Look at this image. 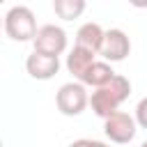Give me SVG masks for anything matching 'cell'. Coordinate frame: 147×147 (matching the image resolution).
<instances>
[{"label": "cell", "instance_id": "obj_5", "mask_svg": "<svg viewBox=\"0 0 147 147\" xmlns=\"http://www.w3.org/2000/svg\"><path fill=\"white\" fill-rule=\"evenodd\" d=\"M34 44V51L39 53H46V55H62L67 51V32L60 28V25H53V23H46L37 30V37L32 39Z\"/></svg>", "mask_w": 147, "mask_h": 147}, {"label": "cell", "instance_id": "obj_16", "mask_svg": "<svg viewBox=\"0 0 147 147\" xmlns=\"http://www.w3.org/2000/svg\"><path fill=\"white\" fill-rule=\"evenodd\" d=\"M2 2H5V0H2Z\"/></svg>", "mask_w": 147, "mask_h": 147}, {"label": "cell", "instance_id": "obj_11", "mask_svg": "<svg viewBox=\"0 0 147 147\" xmlns=\"http://www.w3.org/2000/svg\"><path fill=\"white\" fill-rule=\"evenodd\" d=\"M85 0H53V9L57 14V18L62 21H74L85 11Z\"/></svg>", "mask_w": 147, "mask_h": 147}, {"label": "cell", "instance_id": "obj_10", "mask_svg": "<svg viewBox=\"0 0 147 147\" xmlns=\"http://www.w3.org/2000/svg\"><path fill=\"white\" fill-rule=\"evenodd\" d=\"M115 76H117V74L113 71V67H110L106 60H103V62H99V60H96V62H94V64H92V67L85 71V76H83L78 83H83V85H90V87H94V90H96V87H103V85H108V83H110Z\"/></svg>", "mask_w": 147, "mask_h": 147}, {"label": "cell", "instance_id": "obj_7", "mask_svg": "<svg viewBox=\"0 0 147 147\" xmlns=\"http://www.w3.org/2000/svg\"><path fill=\"white\" fill-rule=\"evenodd\" d=\"M25 69L37 80H51L60 71V57L57 55H46V53L32 51L28 55V60H25Z\"/></svg>", "mask_w": 147, "mask_h": 147}, {"label": "cell", "instance_id": "obj_1", "mask_svg": "<svg viewBox=\"0 0 147 147\" xmlns=\"http://www.w3.org/2000/svg\"><path fill=\"white\" fill-rule=\"evenodd\" d=\"M129 94H131V83H129V78L117 74L108 85L96 87V90L92 92L90 106H92V110H94L96 117L108 119L113 113L119 110V106L129 99Z\"/></svg>", "mask_w": 147, "mask_h": 147}, {"label": "cell", "instance_id": "obj_4", "mask_svg": "<svg viewBox=\"0 0 147 147\" xmlns=\"http://www.w3.org/2000/svg\"><path fill=\"white\" fill-rule=\"evenodd\" d=\"M103 122H106V124H103V131H106V136H108L110 142L126 145V142H131V140L136 138L138 122H136V117H131L129 113L117 110V113H113V115H110L108 119H103Z\"/></svg>", "mask_w": 147, "mask_h": 147}, {"label": "cell", "instance_id": "obj_6", "mask_svg": "<svg viewBox=\"0 0 147 147\" xmlns=\"http://www.w3.org/2000/svg\"><path fill=\"white\" fill-rule=\"evenodd\" d=\"M129 53H131V41L126 37V32L119 30V28L106 30V37H103V44H101L99 55L106 62H122Z\"/></svg>", "mask_w": 147, "mask_h": 147}, {"label": "cell", "instance_id": "obj_9", "mask_svg": "<svg viewBox=\"0 0 147 147\" xmlns=\"http://www.w3.org/2000/svg\"><path fill=\"white\" fill-rule=\"evenodd\" d=\"M103 37H106V30L99 25V23H83L76 32V44L78 46H85L94 53L101 51V44H103Z\"/></svg>", "mask_w": 147, "mask_h": 147}, {"label": "cell", "instance_id": "obj_8", "mask_svg": "<svg viewBox=\"0 0 147 147\" xmlns=\"http://www.w3.org/2000/svg\"><path fill=\"white\" fill-rule=\"evenodd\" d=\"M94 57H96L94 51H90V48L76 44V46L69 51V55H67V69H69V74H74V78L80 80V78L85 76V71L96 62Z\"/></svg>", "mask_w": 147, "mask_h": 147}, {"label": "cell", "instance_id": "obj_15", "mask_svg": "<svg viewBox=\"0 0 147 147\" xmlns=\"http://www.w3.org/2000/svg\"><path fill=\"white\" fill-rule=\"evenodd\" d=\"M140 147H147V140H145V142H142V145H140Z\"/></svg>", "mask_w": 147, "mask_h": 147}, {"label": "cell", "instance_id": "obj_12", "mask_svg": "<svg viewBox=\"0 0 147 147\" xmlns=\"http://www.w3.org/2000/svg\"><path fill=\"white\" fill-rule=\"evenodd\" d=\"M136 122H138V126L147 129V96L140 99L138 106H136Z\"/></svg>", "mask_w": 147, "mask_h": 147}, {"label": "cell", "instance_id": "obj_2", "mask_svg": "<svg viewBox=\"0 0 147 147\" xmlns=\"http://www.w3.org/2000/svg\"><path fill=\"white\" fill-rule=\"evenodd\" d=\"M37 18L25 5H16L5 14V34L11 41H30L37 37Z\"/></svg>", "mask_w": 147, "mask_h": 147}, {"label": "cell", "instance_id": "obj_13", "mask_svg": "<svg viewBox=\"0 0 147 147\" xmlns=\"http://www.w3.org/2000/svg\"><path fill=\"white\" fill-rule=\"evenodd\" d=\"M69 147H110L101 140H90V138H80V140H74Z\"/></svg>", "mask_w": 147, "mask_h": 147}, {"label": "cell", "instance_id": "obj_14", "mask_svg": "<svg viewBox=\"0 0 147 147\" xmlns=\"http://www.w3.org/2000/svg\"><path fill=\"white\" fill-rule=\"evenodd\" d=\"M126 2L136 9H147V0H126Z\"/></svg>", "mask_w": 147, "mask_h": 147}, {"label": "cell", "instance_id": "obj_3", "mask_svg": "<svg viewBox=\"0 0 147 147\" xmlns=\"http://www.w3.org/2000/svg\"><path fill=\"white\" fill-rule=\"evenodd\" d=\"M87 103H90V94L83 83H64L55 94V106L67 117L80 115L87 108Z\"/></svg>", "mask_w": 147, "mask_h": 147}]
</instances>
